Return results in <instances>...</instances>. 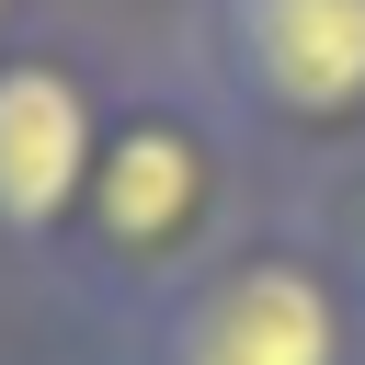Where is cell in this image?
<instances>
[{
	"instance_id": "obj_3",
	"label": "cell",
	"mask_w": 365,
	"mask_h": 365,
	"mask_svg": "<svg viewBox=\"0 0 365 365\" xmlns=\"http://www.w3.org/2000/svg\"><path fill=\"white\" fill-rule=\"evenodd\" d=\"M182 68L285 182L319 194L365 171V0H205Z\"/></svg>"
},
{
	"instance_id": "obj_1",
	"label": "cell",
	"mask_w": 365,
	"mask_h": 365,
	"mask_svg": "<svg viewBox=\"0 0 365 365\" xmlns=\"http://www.w3.org/2000/svg\"><path fill=\"white\" fill-rule=\"evenodd\" d=\"M251 171L262 160L228 125V103L182 57H137L114 80V114H103V148H91V182H80V217L46 262V285L125 342L171 285H194L262 217Z\"/></svg>"
},
{
	"instance_id": "obj_2",
	"label": "cell",
	"mask_w": 365,
	"mask_h": 365,
	"mask_svg": "<svg viewBox=\"0 0 365 365\" xmlns=\"http://www.w3.org/2000/svg\"><path fill=\"white\" fill-rule=\"evenodd\" d=\"M125 365H365V274L319 228V205H262L194 285H171Z\"/></svg>"
},
{
	"instance_id": "obj_6",
	"label": "cell",
	"mask_w": 365,
	"mask_h": 365,
	"mask_svg": "<svg viewBox=\"0 0 365 365\" xmlns=\"http://www.w3.org/2000/svg\"><path fill=\"white\" fill-rule=\"evenodd\" d=\"M34 23H46V0H0V57H11V46L34 34Z\"/></svg>"
},
{
	"instance_id": "obj_5",
	"label": "cell",
	"mask_w": 365,
	"mask_h": 365,
	"mask_svg": "<svg viewBox=\"0 0 365 365\" xmlns=\"http://www.w3.org/2000/svg\"><path fill=\"white\" fill-rule=\"evenodd\" d=\"M80 11H114V23H171V34H194V11H205V0H80Z\"/></svg>"
},
{
	"instance_id": "obj_4",
	"label": "cell",
	"mask_w": 365,
	"mask_h": 365,
	"mask_svg": "<svg viewBox=\"0 0 365 365\" xmlns=\"http://www.w3.org/2000/svg\"><path fill=\"white\" fill-rule=\"evenodd\" d=\"M114 46L68 11H46L11 57H0V251L11 262H57L68 217H80V182H91V148H103V114H114Z\"/></svg>"
}]
</instances>
